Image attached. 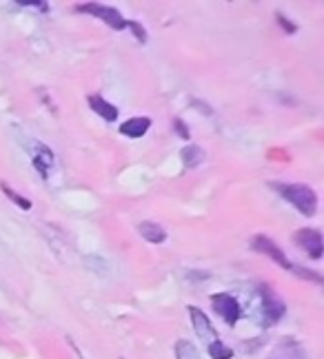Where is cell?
<instances>
[{"mask_svg":"<svg viewBox=\"0 0 324 359\" xmlns=\"http://www.w3.org/2000/svg\"><path fill=\"white\" fill-rule=\"evenodd\" d=\"M278 191L284 195V200H289L295 209L304 215H313L318 209V197L304 184H278Z\"/></svg>","mask_w":324,"mask_h":359,"instance_id":"cell-1","label":"cell"},{"mask_svg":"<svg viewBox=\"0 0 324 359\" xmlns=\"http://www.w3.org/2000/svg\"><path fill=\"white\" fill-rule=\"evenodd\" d=\"M78 12H82V14H91V16H98V18H102L104 23H107L109 27H113V29H127V21L125 18L120 16V12L118 9H113V7H104V5H78L76 7Z\"/></svg>","mask_w":324,"mask_h":359,"instance_id":"cell-2","label":"cell"},{"mask_svg":"<svg viewBox=\"0 0 324 359\" xmlns=\"http://www.w3.org/2000/svg\"><path fill=\"white\" fill-rule=\"evenodd\" d=\"M211 301H213L216 313L220 315L229 326H233L238 319H240L242 310H240V304H238V299L233 295H229V293H220V295H213Z\"/></svg>","mask_w":324,"mask_h":359,"instance_id":"cell-3","label":"cell"},{"mask_svg":"<svg viewBox=\"0 0 324 359\" xmlns=\"http://www.w3.org/2000/svg\"><path fill=\"white\" fill-rule=\"evenodd\" d=\"M295 238V244H298L300 249H304L313 260H318L322 255V235L320 231L316 229H300L298 233L293 235Z\"/></svg>","mask_w":324,"mask_h":359,"instance_id":"cell-4","label":"cell"},{"mask_svg":"<svg viewBox=\"0 0 324 359\" xmlns=\"http://www.w3.org/2000/svg\"><path fill=\"white\" fill-rule=\"evenodd\" d=\"M251 247H253L255 251H260V253H264V255H269V258L278 262L282 269H289V271L293 269V264H291L287 258H284V253H282L278 247H275V244H273L269 238H264V235H255L253 242H251Z\"/></svg>","mask_w":324,"mask_h":359,"instance_id":"cell-5","label":"cell"},{"mask_svg":"<svg viewBox=\"0 0 324 359\" xmlns=\"http://www.w3.org/2000/svg\"><path fill=\"white\" fill-rule=\"evenodd\" d=\"M189 313H192V322H194V328H196L198 337L202 339V342H207V344L216 342V339H218L216 337V330H213L211 322H209L202 310L196 308V306H189Z\"/></svg>","mask_w":324,"mask_h":359,"instance_id":"cell-6","label":"cell"},{"mask_svg":"<svg viewBox=\"0 0 324 359\" xmlns=\"http://www.w3.org/2000/svg\"><path fill=\"white\" fill-rule=\"evenodd\" d=\"M89 100V107L98 113L100 118H104V120H116L118 118V109L113 107V105H109L107 100H104L102 96H98V93H91V96L87 98Z\"/></svg>","mask_w":324,"mask_h":359,"instance_id":"cell-7","label":"cell"},{"mask_svg":"<svg viewBox=\"0 0 324 359\" xmlns=\"http://www.w3.org/2000/svg\"><path fill=\"white\" fill-rule=\"evenodd\" d=\"M34 164L38 169V173H40L43 177L49 175V169L54 166V156L51 151L47 149L45 145H38L36 151H34Z\"/></svg>","mask_w":324,"mask_h":359,"instance_id":"cell-8","label":"cell"},{"mask_svg":"<svg viewBox=\"0 0 324 359\" xmlns=\"http://www.w3.org/2000/svg\"><path fill=\"white\" fill-rule=\"evenodd\" d=\"M151 127V120L149 118H131L127 120L125 125L120 127V134L122 136H129V138H142L147 134V129Z\"/></svg>","mask_w":324,"mask_h":359,"instance_id":"cell-9","label":"cell"},{"mask_svg":"<svg viewBox=\"0 0 324 359\" xmlns=\"http://www.w3.org/2000/svg\"><path fill=\"white\" fill-rule=\"evenodd\" d=\"M138 231H140V235H142V238H145L147 242L160 244V242L167 240V231L162 229V226L154 224V222H142V224L138 226Z\"/></svg>","mask_w":324,"mask_h":359,"instance_id":"cell-10","label":"cell"},{"mask_svg":"<svg viewBox=\"0 0 324 359\" xmlns=\"http://www.w3.org/2000/svg\"><path fill=\"white\" fill-rule=\"evenodd\" d=\"M264 313H266V324H273L284 313V306L269 293H264Z\"/></svg>","mask_w":324,"mask_h":359,"instance_id":"cell-11","label":"cell"},{"mask_svg":"<svg viewBox=\"0 0 324 359\" xmlns=\"http://www.w3.org/2000/svg\"><path fill=\"white\" fill-rule=\"evenodd\" d=\"M176 357L178 359H200V353H198V348L192 342L180 339V342L176 344Z\"/></svg>","mask_w":324,"mask_h":359,"instance_id":"cell-12","label":"cell"},{"mask_svg":"<svg viewBox=\"0 0 324 359\" xmlns=\"http://www.w3.org/2000/svg\"><path fill=\"white\" fill-rule=\"evenodd\" d=\"M209 355H211V359H231L233 351L227 344H222L220 339H216V342L209 344Z\"/></svg>","mask_w":324,"mask_h":359,"instance_id":"cell-13","label":"cell"},{"mask_svg":"<svg viewBox=\"0 0 324 359\" xmlns=\"http://www.w3.org/2000/svg\"><path fill=\"white\" fill-rule=\"evenodd\" d=\"M0 188H3V191L9 195V197H12V200L18 204V206H23V209H32V202L30 200H27V197H21V195H18L16 191H12V188H9L5 182H0Z\"/></svg>","mask_w":324,"mask_h":359,"instance_id":"cell-14","label":"cell"},{"mask_svg":"<svg viewBox=\"0 0 324 359\" xmlns=\"http://www.w3.org/2000/svg\"><path fill=\"white\" fill-rule=\"evenodd\" d=\"M200 158H202V153H200V149H196V147H189V149L185 151V162H187L189 166H194L196 160H200Z\"/></svg>","mask_w":324,"mask_h":359,"instance_id":"cell-15","label":"cell"},{"mask_svg":"<svg viewBox=\"0 0 324 359\" xmlns=\"http://www.w3.org/2000/svg\"><path fill=\"white\" fill-rule=\"evenodd\" d=\"M127 27H129V29L136 32V36H138V40H140V42H145V40H147V36H145V32H142V27H140L138 23H129Z\"/></svg>","mask_w":324,"mask_h":359,"instance_id":"cell-16","label":"cell"},{"mask_svg":"<svg viewBox=\"0 0 324 359\" xmlns=\"http://www.w3.org/2000/svg\"><path fill=\"white\" fill-rule=\"evenodd\" d=\"M18 5H30V7H36V9H43L47 12V3H30V0H16Z\"/></svg>","mask_w":324,"mask_h":359,"instance_id":"cell-17","label":"cell"}]
</instances>
